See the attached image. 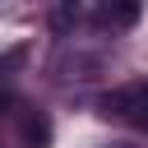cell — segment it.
Returning a JSON list of instances; mask_svg holds the SVG:
<instances>
[{
    "instance_id": "obj_1",
    "label": "cell",
    "mask_w": 148,
    "mask_h": 148,
    "mask_svg": "<svg viewBox=\"0 0 148 148\" xmlns=\"http://www.w3.org/2000/svg\"><path fill=\"white\" fill-rule=\"evenodd\" d=\"M97 106L106 120H130L134 130H148V83H125V88L106 92Z\"/></svg>"
},
{
    "instance_id": "obj_2",
    "label": "cell",
    "mask_w": 148,
    "mask_h": 148,
    "mask_svg": "<svg viewBox=\"0 0 148 148\" xmlns=\"http://www.w3.org/2000/svg\"><path fill=\"white\" fill-rule=\"evenodd\" d=\"M18 139H23V148H46L51 143V120L46 116H28L23 130H18Z\"/></svg>"
},
{
    "instance_id": "obj_3",
    "label": "cell",
    "mask_w": 148,
    "mask_h": 148,
    "mask_svg": "<svg viewBox=\"0 0 148 148\" xmlns=\"http://www.w3.org/2000/svg\"><path fill=\"white\" fill-rule=\"evenodd\" d=\"M106 18H116V23H139V5H116V9H106Z\"/></svg>"
}]
</instances>
